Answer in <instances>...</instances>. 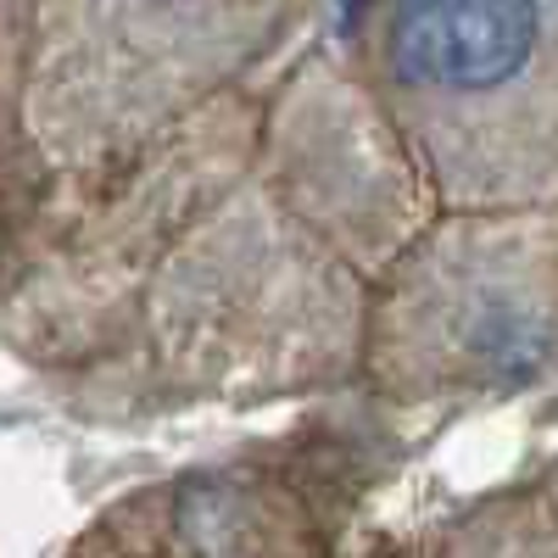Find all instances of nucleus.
Instances as JSON below:
<instances>
[{"label":"nucleus","mask_w":558,"mask_h":558,"mask_svg":"<svg viewBox=\"0 0 558 558\" xmlns=\"http://www.w3.org/2000/svg\"><path fill=\"white\" fill-rule=\"evenodd\" d=\"M547 45V0H402L391 62L408 84L492 96L520 84Z\"/></svg>","instance_id":"f257e3e1"},{"label":"nucleus","mask_w":558,"mask_h":558,"mask_svg":"<svg viewBox=\"0 0 558 558\" xmlns=\"http://www.w3.org/2000/svg\"><path fill=\"white\" fill-rule=\"evenodd\" d=\"M363 7H368V0H347V17H357Z\"/></svg>","instance_id":"f03ea898"},{"label":"nucleus","mask_w":558,"mask_h":558,"mask_svg":"<svg viewBox=\"0 0 558 558\" xmlns=\"http://www.w3.org/2000/svg\"><path fill=\"white\" fill-rule=\"evenodd\" d=\"M553 502H558V497H553Z\"/></svg>","instance_id":"7ed1b4c3"}]
</instances>
